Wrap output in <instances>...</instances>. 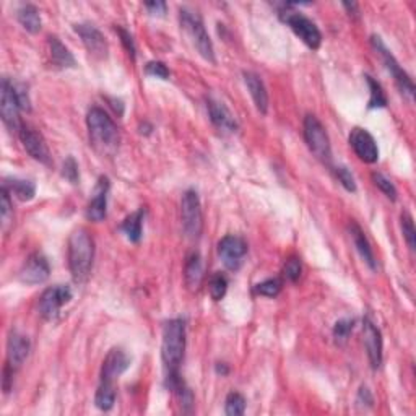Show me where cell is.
Instances as JSON below:
<instances>
[{"label":"cell","instance_id":"19","mask_svg":"<svg viewBox=\"0 0 416 416\" xmlns=\"http://www.w3.org/2000/svg\"><path fill=\"white\" fill-rule=\"evenodd\" d=\"M30 340L20 332H12L7 341V366H10L13 371L21 368V364L26 361L30 354Z\"/></svg>","mask_w":416,"mask_h":416},{"label":"cell","instance_id":"1","mask_svg":"<svg viewBox=\"0 0 416 416\" xmlns=\"http://www.w3.org/2000/svg\"><path fill=\"white\" fill-rule=\"evenodd\" d=\"M184 351H186V322L182 319H173V321L164 323L161 358H163L168 387L178 395L186 389V386L181 381V374H179Z\"/></svg>","mask_w":416,"mask_h":416},{"label":"cell","instance_id":"30","mask_svg":"<svg viewBox=\"0 0 416 416\" xmlns=\"http://www.w3.org/2000/svg\"><path fill=\"white\" fill-rule=\"evenodd\" d=\"M208 291H210L211 299L221 301L225 298L226 291H228V280L223 274H214L208 281Z\"/></svg>","mask_w":416,"mask_h":416},{"label":"cell","instance_id":"34","mask_svg":"<svg viewBox=\"0 0 416 416\" xmlns=\"http://www.w3.org/2000/svg\"><path fill=\"white\" fill-rule=\"evenodd\" d=\"M281 286H283L281 280L269 278V280L262 281V283L256 285V293L261 296H265V298H275V296L280 294Z\"/></svg>","mask_w":416,"mask_h":416},{"label":"cell","instance_id":"32","mask_svg":"<svg viewBox=\"0 0 416 416\" xmlns=\"http://www.w3.org/2000/svg\"><path fill=\"white\" fill-rule=\"evenodd\" d=\"M0 216H2V228L7 229L8 225H12L13 220V208L10 200V192L6 187L0 191Z\"/></svg>","mask_w":416,"mask_h":416},{"label":"cell","instance_id":"38","mask_svg":"<svg viewBox=\"0 0 416 416\" xmlns=\"http://www.w3.org/2000/svg\"><path fill=\"white\" fill-rule=\"evenodd\" d=\"M145 73H146V75H150V77L161 78V80H168L169 75H171L169 68L164 66V62H160V61L148 62L145 66Z\"/></svg>","mask_w":416,"mask_h":416},{"label":"cell","instance_id":"18","mask_svg":"<svg viewBox=\"0 0 416 416\" xmlns=\"http://www.w3.org/2000/svg\"><path fill=\"white\" fill-rule=\"evenodd\" d=\"M131 366V358L121 348H113L104 358L101 368V382H114Z\"/></svg>","mask_w":416,"mask_h":416},{"label":"cell","instance_id":"35","mask_svg":"<svg viewBox=\"0 0 416 416\" xmlns=\"http://www.w3.org/2000/svg\"><path fill=\"white\" fill-rule=\"evenodd\" d=\"M354 329V321L351 319H341L335 323L334 327V339L339 341V343H343V341L348 340V337L351 335V332Z\"/></svg>","mask_w":416,"mask_h":416},{"label":"cell","instance_id":"6","mask_svg":"<svg viewBox=\"0 0 416 416\" xmlns=\"http://www.w3.org/2000/svg\"><path fill=\"white\" fill-rule=\"evenodd\" d=\"M372 48L376 49V53L381 55L382 62L386 64V68L390 72V75L394 77V80L397 83V86H399L400 93L405 96V98H408L410 101H413L415 98V85L413 80H411L408 73H406L399 62H397V59L394 57V54L390 53L389 49H387V46L382 43V39L379 38V36H372L371 38Z\"/></svg>","mask_w":416,"mask_h":416},{"label":"cell","instance_id":"26","mask_svg":"<svg viewBox=\"0 0 416 416\" xmlns=\"http://www.w3.org/2000/svg\"><path fill=\"white\" fill-rule=\"evenodd\" d=\"M3 187L10 192V196L17 197L18 200L28 202L36 196V186L33 181H26V179H6Z\"/></svg>","mask_w":416,"mask_h":416},{"label":"cell","instance_id":"16","mask_svg":"<svg viewBox=\"0 0 416 416\" xmlns=\"http://www.w3.org/2000/svg\"><path fill=\"white\" fill-rule=\"evenodd\" d=\"M109 179L108 178H100L98 184H96L95 191H93V197H91L90 203H88L86 208V218L90 221H95V223H100L106 218V214H108V193H109Z\"/></svg>","mask_w":416,"mask_h":416},{"label":"cell","instance_id":"3","mask_svg":"<svg viewBox=\"0 0 416 416\" xmlns=\"http://www.w3.org/2000/svg\"><path fill=\"white\" fill-rule=\"evenodd\" d=\"M95 261V241L86 229L78 228L68 239V269L77 283H83L91 274Z\"/></svg>","mask_w":416,"mask_h":416},{"label":"cell","instance_id":"45","mask_svg":"<svg viewBox=\"0 0 416 416\" xmlns=\"http://www.w3.org/2000/svg\"><path fill=\"white\" fill-rule=\"evenodd\" d=\"M216 371L221 372V374H228V369H226L225 364H223V366H220V364H218V366H216Z\"/></svg>","mask_w":416,"mask_h":416},{"label":"cell","instance_id":"27","mask_svg":"<svg viewBox=\"0 0 416 416\" xmlns=\"http://www.w3.org/2000/svg\"><path fill=\"white\" fill-rule=\"evenodd\" d=\"M143 220H145V210L140 208V210L133 211L132 215H129L126 221L122 223V231L126 233L127 239L131 243H138L142 239Z\"/></svg>","mask_w":416,"mask_h":416},{"label":"cell","instance_id":"28","mask_svg":"<svg viewBox=\"0 0 416 416\" xmlns=\"http://www.w3.org/2000/svg\"><path fill=\"white\" fill-rule=\"evenodd\" d=\"M95 404L100 410L109 411L115 404V387L114 382H101L96 390Z\"/></svg>","mask_w":416,"mask_h":416},{"label":"cell","instance_id":"33","mask_svg":"<svg viewBox=\"0 0 416 416\" xmlns=\"http://www.w3.org/2000/svg\"><path fill=\"white\" fill-rule=\"evenodd\" d=\"M401 231H404V238L406 244H408L410 251H415L416 249V229H415V223L413 218H411L410 214H401Z\"/></svg>","mask_w":416,"mask_h":416},{"label":"cell","instance_id":"13","mask_svg":"<svg viewBox=\"0 0 416 416\" xmlns=\"http://www.w3.org/2000/svg\"><path fill=\"white\" fill-rule=\"evenodd\" d=\"M350 145L356 156L364 163H376L379 160V148L374 137L361 127H354L350 133Z\"/></svg>","mask_w":416,"mask_h":416},{"label":"cell","instance_id":"21","mask_svg":"<svg viewBox=\"0 0 416 416\" xmlns=\"http://www.w3.org/2000/svg\"><path fill=\"white\" fill-rule=\"evenodd\" d=\"M244 82H246V86L258 113L267 114V111H269V93H267V88L263 85L262 78L257 73L244 72Z\"/></svg>","mask_w":416,"mask_h":416},{"label":"cell","instance_id":"5","mask_svg":"<svg viewBox=\"0 0 416 416\" xmlns=\"http://www.w3.org/2000/svg\"><path fill=\"white\" fill-rule=\"evenodd\" d=\"M304 140H306L309 150L316 155L322 163L330 164L332 161V146L329 133L325 132L322 122L316 115L309 114L304 119Z\"/></svg>","mask_w":416,"mask_h":416},{"label":"cell","instance_id":"40","mask_svg":"<svg viewBox=\"0 0 416 416\" xmlns=\"http://www.w3.org/2000/svg\"><path fill=\"white\" fill-rule=\"evenodd\" d=\"M335 174H337V178H339L340 184L346 189V191L348 192L356 191L354 178H353V174L348 171V168H345V166H339V168H335Z\"/></svg>","mask_w":416,"mask_h":416},{"label":"cell","instance_id":"11","mask_svg":"<svg viewBox=\"0 0 416 416\" xmlns=\"http://www.w3.org/2000/svg\"><path fill=\"white\" fill-rule=\"evenodd\" d=\"M218 254L221 262L228 270H238L243 265L244 257L247 254V244L243 238L234 234H228L218 244Z\"/></svg>","mask_w":416,"mask_h":416},{"label":"cell","instance_id":"37","mask_svg":"<svg viewBox=\"0 0 416 416\" xmlns=\"http://www.w3.org/2000/svg\"><path fill=\"white\" fill-rule=\"evenodd\" d=\"M301 261L298 257H291L286 261L285 267H283V275L288 278L290 281H298L299 276H301Z\"/></svg>","mask_w":416,"mask_h":416},{"label":"cell","instance_id":"17","mask_svg":"<svg viewBox=\"0 0 416 416\" xmlns=\"http://www.w3.org/2000/svg\"><path fill=\"white\" fill-rule=\"evenodd\" d=\"M18 135H20L23 146H25V150L28 151V155H30L31 158L39 161V163L43 164H50L49 148L46 145L44 138L41 133L26 126H21V131Z\"/></svg>","mask_w":416,"mask_h":416},{"label":"cell","instance_id":"44","mask_svg":"<svg viewBox=\"0 0 416 416\" xmlns=\"http://www.w3.org/2000/svg\"><path fill=\"white\" fill-rule=\"evenodd\" d=\"M343 7H345V8H348L350 15L358 17V6H356V3H348V2H345V3H343Z\"/></svg>","mask_w":416,"mask_h":416},{"label":"cell","instance_id":"7","mask_svg":"<svg viewBox=\"0 0 416 416\" xmlns=\"http://www.w3.org/2000/svg\"><path fill=\"white\" fill-rule=\"evenodd\" d=\"M181 218L182 228L187 238L198 239L203 229V215L198 193L196 191H187L181 200Z\"/></svg>","mask_w":416,"mask_h":416},{"label":"cell","instance_id":"8","mask_svg":"<svg viewBox=\"0 0 416 416\" xmlns=\"http://www.w3.org/2000/svg\"><path fill=\"white\" fill-rule=\"evenodd\" d=\"M20 103H18L15 90H13V82L8 78L2 80V88H0V115L6 127L12 133H20L23 124L20 122Z\"/></svg>","mask_w":416,"mask_h":416},{"label":"cell","instance_id":"31","mask_svg":"<svg viewBox=\"0 0 416 416\" xmlns=\"http://www.w3.org/2000/svg\"><path fill=\"white\" fill-rule=\"evenodd\" d=\"M246 411V399L238 392H231L226 397L225 401V413L228 416H241Z\"/></svg>","mask_w":416,"mask_h":416},{"label":"cell","instance_id":"20","mask_svg":"<svg viewBox=\"0 0 416 416\" xmlns=\"http://www.w3.org/2000/svg\"><path fill=\"white\" fill-rule=\"evenodd\" d=\"M364 346H366L369 363L372 369H377L382 364V335L374 323L366 319L363 325Z\"/></svg>","mask_w":416,"mask_h":416},{"label":"cell","instance_id":"29","mask_svg":"<svg viewBox=\"0 0 416 416\" xmlns=\"http://www.w3.org/2000/svg\"><path fill=\"white\" fill-rule=\"evenodd\" d=\"M366 78L369 90H371V98H369V109H379V108H386L387 106V96L384 93L381 83L377 80H374L371 75H364Z\"/></svg>","mask_w":416,"mask_h":416},{"label":"cell","instance_id":"22","mask_svg":"<svg viewBox=\"0 0 416 416\" xmlns=\"http://www.w3.org/2000/svg\"><path fill=\"white\" fill-rule=\"evenodd\" d=\"M350 234H351V239H353V244H354V247H356V251L359 252V256H361L363 261L368 263L369 269L376 270L377 269L376 257H374L372 247H371V244H369L366 236H364L363 229L359 228V226L356 225V223H351L350 225Z\"/></svg>","mask_w":416,"mask_h":416},{"label":"cell","instance_id":"43","mask_svg":"<svg viewBox=\"0 0 416 416\" xmlns=\"http://www.w3.org/2000/svg\"><path fill=\"white\" fill-rule=\"evenodd\" d=\"M145 8L148 10V13H150V15L163 17L166 13V10H168V6H166L164 2H160V0H156V2H146Z\"/></svg>","mask_w":416,"mask_h":416},{"label":"cell","instance_id":"12","mask_svg":"<svg viewBox=\"0 0 416 416\" xmlns=\"http://www.w3.org/2000/svg\"><path fill=\"white\" fill-rule=\"evenodd\" d=\"M75 33L82 38V43L85 44L88 53H90L96 59H106L108 57L109 48L108 41L104 39V36L95 25L90 23H80L75 25Z\"/></svg>","mask_w":416,"mask_h":416},{"label":"cell","instance_id":"23","mask_svg":"<svg viewBox=\"0 0 416 416\" xmlns=\"http://www.w3.org/2000/svg\"><path fill=\"white\" fill-rule=\"evenodd\" d=\"M184 278H186V285L189 290L197 291L200 288L203 280V263L198 252L189 254L186 261V269H184Z\"/></svg>","mask_w":416,"mask_h":416},{"label":"cell","instance_id":"9","mask_svg":"<svg viewBox=\"0 0 416 416\" xmlns=\"http://www.w3.org/2000/svg\"><path fill=\"white\" fill-rule=\"evenodd\" d=\"M285 21L288 23V26L293 30V33L308 46L309 49L316 50L321 48L322 35L319 31V28L312 20H309L308 17H304L303 13L298 12H286Z\"/></svg>","mask_w":416,"mask_h":416},{"label":"cell","instance_id":"24","mask_svg":"<svg viewBox=\"0 0 416 416\" xmlns=\"http://www.w3.org/2000/svg\"><path fill=\"white\" fill-rule=\"evenodd\" d=\"M49 49H50V57H53V62L57 67L61 68H72L75 67V57L73 54L68 50L66 44H62V41L55 36H49Z\"/></svg>","mask_w":416,"mask_h":416},{"label":"cell","instance_id":"25","mask_svg":"<svg viewBox=\"0 0 416 416\" xmlns=\"http://www.w3.org/2000/svg\"><path fill=\"white\" fill-rule=\"evenodd\" d=\"M17 18H18V21H20V25L25 28L28 33H33V35L39 33L43 21H41L39 10L35 6H31V3H25V6H21L17 12Z\"/></svg>","mask_w":416,"mask_h":416},{"label":"cell","instance_id":"10","mask_svg":"<svg viewBox=\"0 0 416 416\" xmlns=\"http://www.w3.org/2000/svg\"><path fill=\"white\" fill-rule=\"evenodd\" d=\"M72 299V290L66 285L50 286L41 294L39 298V314L46 321H54L57 319L62 306Z\"/></svg>","mask_w":416,"mask_h":416},{"label":"cell","instance_id":"2","mask_svg":"<svg viewBox=\"0 0 416 416\" xmlns=\"http://www.w3.org/2000/svg\"><path fill=\"white\" fill-rule=\"evenodd\" d=\"M91 145L98 153L113 156L119 148V131L113 119L101 108H91L86 115Z\"/></svg>","mask_w":416,"mask_h":416},{"label":"cell","instance_id":"42","mask_svg":"<svg viewBox=\"0 0 416 416\" xmlns=\"http://www.w3.org/2000/svg\"><path fill=\"white\" fill-rule=\"evenodd\" d=\"M115 30H117L119 36H121V41H122L124 48H126V50L129 53V55H131L132 59H135V43H133L132 35L129 33V31L124 30V28H115Z\"/></svg>","mask_w":416,"mask_h":416},{"label":"cell","instance_id":"36","mask_svg":"<svg viewBox=\"0 0 416 416\" xmlns=\"http://www.w3.org/2000/svg\"><path fill=\"white\" fill-rule=\"evenodd\" d=\"M372 181L379 189H381V192L384 193V196L389 197L390 200H397V189L394 184H392L389 179L386 178V176H382L381 173H374Z\"/></svg>","mask_w":416,"mask_h":416},{"label":"cell","instance_id":"14","mask_svg":"<svg viewBox=\"0 0 416 416\" xmlns=\"http://www.w3.org/2000/svg\"><path fill=\"white\" fill-rule=\"evenodd\" d=\"M50 267L48 258L43 254L36 252L28 257L20 272V280L25 285H41L49 278Z\"/></svg>","mask_w":416,"mask_h":416},{"label":"cell","instance_id":"39","mask_svg":"<svg viewBox=\"0 0 416 416\" xmlns=\"http://www.w3.org/2000/svg\"><path fill=\"white\" fill-rule=\"evenodd\" d=\"M62 176L67 179L68 182L77 184L78 179H80V176H78V164L73 156H68V158L64 161L62 166Z\"/></svg>","mask_w":416,"mask_h":416},{"label":"cell","instance_id":"15","mask_svg":"<svg viewBox=\"0 0 416 416\" xmlns=\"http://www.w3.org/2000/svg\"><path fill=\"white\" fill-rule=\"evenodd\" d=\"M207 109H208V115H210V121L214 126L218 129L221 133H236L238 132V121L233 115V113L226 108L225 103L215 100V98H208L207 100Z\"/></svg>","mask_w":416,"mask_h":416},{"label":"cell","instance_id":"41","mask_svg":"<svg viewBox=\"0 0 416 416\" xmlns=\"http://www.w3.org/2000/svg\"><path fill=\"white\" fill-rule=\"evenodd\" d=\"M13 90H15L17 100L18 103H20L21 111H26V113H30L31 111V101L30 96H28V91L25 85H21V83H13Z\"/></svg>","mask_w":416,"mask_h":416},{"label":"cell","instance_id":"4","mask_svg":"<svg viewBox=\"0 0 416 416\" xmlns=\"http://www.w3.org/2000/svg\"><path fill=\"white\" fill-rule=\"evenodd\" d=\"M179 21H181L182 30L186 31L189 38L192 39L198 54H200L205 61L215 64L216 59L214 43H211L210 36L207 33L202 17L198 15L197 12L191 10V8H181V12H179Z\"/></svg>","mask_w":416,"mask_h":416}]
</instances>
